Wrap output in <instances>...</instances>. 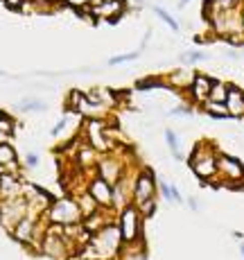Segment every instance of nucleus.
I'll return each instance as SVG.
<instances>
[{
  "label": "nucleus",
  "mask_w": 244,
  "mask_h": 260,
  "mask_svg": "<svg viewBox=\"0 0 244 260\" xmlns=\"http://www.w3.org/2000/svg\"><path fill=\"white\" fill-rule=\"evenodd\" d=\"M46 222L48 224H59V226H73V224H82L84 215L79 211L77 199L66 194V197H59L52 202V206L46 213Z\"/></svg>",
  "instance_id": "1"
},
{
  "label": "nucleus",
  "mask_w": 244,
  "mask_h": 260,
  "mask_svg": "<svg viewBox=\"0 0 244 260\" xmlns=\"http://www.w3.org/2000/svg\"><path fill=\"white\" fill-rule=\"evenodd\" d=\"M217 156H220V154H215V145L208 141H201L190 156L192 172H195L201 181H213V179L217 177Z\"/></svg>",
  "instance_id": "2"
},
{
  "label": "nucleus",
  "mask_w": 244,
  "mask_h": 260,
  "mask_svg": "<svg viewBox=\"0 0 244 260\" xmlns=\"http://www.w3.org/2000/svg\"><path fill=\"white\" fill-rule=\"evenodd\" d=\"M143 219L145 217L141 215L136 204H131V206H127L124 211L118 213L116 224H118V229H120V233H122V242L124 244H136L138 240H141V236H143Z\"/></svg>",
  "instance_id": "3"
},
{
  "label": "nucleus",
  "mask_w": 244,
  "mask_h": 260,
  "mask_svg": "<svg viewBox=\"0 0 244 260\" xmlns=\"http://www.w3.org/2000/svg\"><path fill=\"white\" fill-rule=\"evenodd\" d=\"M95 172L99 179H104L107 183L113 186V183H118L124 174H127V168L122 166V156H118V154H113V152H104V154H99V158H97Z\"/></svg>",
  "instance_id": "4"
},
{
  "label": "nucleus",
  "mask_w": 244,
  "mask_h": 260,
  "mask_svg": "<svg viewBox=\"0 0 244 260\" xmlns=\"http://www.w3.org/2000/svg\"><path fill=\"white\" fill-rule=\"evenodd\" d=\"M27 215V199L14 197V199H0V224L12 233V229Z\"/></svg>",
  "instance_id": "5"
},
{
  "label": "nucleus",
  "mask_w": 244,
  "mask_h": 260,
  "mask_svg": "<svg viewBox=\"0 0 244 260\" xmlns=\"http://www.w3.org/2000/svg\"><path fill=\"white\" fill-rule=\"evenodd\" d=\"M149 199H156V177H154V170L143 168L133 177V204L141 206Z\"/></svg>",
  "instance_id": "6"
},
{
  "label": "nucleus",
  "mask_w": 244,
  "mask_h": 260,
  "mask_svg": "<svg viewBox=\"0 0 244 260\" xmlns=\"http://www.w3.org/2000/svg\"><path fill=\"white\" fill-rule=\"evenodd\" d=\"M217 177L226 186H244V166L228 154H220L217 156Z\"/></svg>",
  "instance_id": "7"
},
{
  "label": "nucleus",
  "mask_w": 244,
  "mask_h": 260,
  "mask_svg": "<svg viewBox=\"0 0 244 260\" xmlns=\"http://www.w3.org/2000/svg\"><path fill=\"white\" fill-rule=\"evenodd\" d=\"M131 204H133V181H129V177L124 174L120 181L113 183L111 188V208L116 213H120Z\"/></svg>",
  "instance_id": "8"
},
{
  "label": "nucleus",
  "mask_w": 244,
  "mask_h": 260,
  "mask_svg": "<svg viewBox=\"0 0 244 260\" xmlns=\"http://www.w3.org/2000/svg\"><path fill=\"white\" fill-rule=\"evenodd\" d=\"M111 183H107L104 179H99L97 174L88 181V192L93 194V199L99 204L102 208H111Z\"/></svg>",
  "instance_id": "9"
},
{
  "label": "nucleus",
  "mask_w": 244,
  "mask_h": 260,
  "mask_svg": "<svg viewBox=\"0 0 244 260\" xmlns=\"http://www.w3.org/2000/svg\"><path fill=\"white\" fill-rule=\"evenodd\" d=\"M91 12H93V18H95V21H102V18L104 21H118L124 12V3L122 0H107L104 5L91 9Z\"/></svg>",
  "instance_id": "10"
},
{
  "label": "nucleus",
  "mask_w": 244,
  "mask_h": 260,
  "mask_svg": "<svg viewBox=\"0 0 244 260\" xmlns=\"http://www.w3.org/2000/svg\"><path fill=\"white\" fill-rule=\"evenodd\" d=\"M23 197V181L18 174H3L0 177V199Z\"/></svg>",
  "instance_id": "11"
},
{
  "label": "nucleus",
  "mask_w": 244,
  "mask_h": 260,
  "mask_svg": "<svg viewBox=\"0 0 244 260\" xmlns=\"http://www.w3.org/2000/svg\"><path fill=\"white\" fill-rule=\"evenodd\" d=\"M226 109L231 118H242L244 116V91L233 84H228V98H226Z\"/></svg>",
  "instance_id": "12"
},
{
  "label": "nucleus",
  "mask_w": 244,
  "mask_h": 260,
  "mask_svg": "<svg viewBox=\"0 0 244 260\" xmlns=\"http://www.w3.org/2000/svg\"><path fill=\"white\" fill-rule=\"evenodd\" d=\"M211 88H213V79L211 77H206V75H195V82H192V86H190V95H192V100L199 104H203V102H208V98H211Z\"/></svg>",
  "instance_id": "13"
},
{
  "label": "nucleus",
  "mask_w": 244,
  "mask_h": 260,
  "mask_svg": "<svg viewBox=\"0 0 244 260\" xmlns=\"http://www.w3.org/2000/svg\"><path fill=\"white\" fill-rule=\"evenodd\" d=\"M195 75L190 68H177L167 75V86H174V88H190L192 82H195Z\"/></svg>",
  "instance_id": "14"
},
{
  "label": "nucleus",
  "mask_w": 244,
  "mask_h": 260,
  "mask_svg": "<svg viewBox=\"0 0 244 260\" xmlns=\"http://www.w3.org/2000/svg\"><path fill=\"white\" fill-rule=\"evenodd\" d=\"M75 199H77V204H79V211H82V215H84V219L86 217H91V215H95L99 208V204L93 199V194L88 192V188L86 190H82V192H77L75 194Z\"/></svg>",
  "instance_id": "15"
},
{
  "label": "nucleus",
  "mask_w": 244,
  "mask_h": 260,
  "mask_svg": "<svg viewBox=\"0 0 244 260\" xmlns=\"http://www.w3.org/2000/svg\"><path fill=\"white\" fill-rule=\"evenodd\" d=\"M203 111L208 113V116H213L215 120H224V118H231L228 116V109H226V104L224 102H203Z\"/></svg>",
  "instance_id": "16"
},
{
  "label": "nucleus",
  "mask_w": 244,
  "mask_h": 260,
  "mask_svg": "<svg viewBox=\"0 0 244 260\" xmlns=\"http://www.w3.org/2000/svg\"><path fill=\"white\" fill-rule=\"evenodd\" d=\"M18 161V154H16V147L12 143H3L0 145V166H9V163Z\"/></svg>",
  "instance_id": "17"
},
{
  "label": "nucleus",
  "mask_w": 244,
  "mask_h": 260,
  "mask_svg": "<svg viewBox=\"0 0 244 260\" xmlns=\"http://www.w3.org/2000/svg\"><path fill=\"white\" fill-rule=\"evenodd\" d=\"M228 98V84L226 82H213V88H211V102H226Z\"/></svg>",
  "instance_id": "18"
},
{
  "label": "nucleus",
  "mask_w": 244,
  "mask_h": 260,
  "mask_svg": "<svg viewBox=\"0 0 244 260\" xmlns=\"http://www.w3.org/2000/svg\"><path fill=\"white\" fill-rule=\"evenodd\" d=\"M0 132H3L7 138H12L14 134H16V120L5 111H0Z\"/></svg>",
  "instance_id": "19"
},
{
  "label": "nucleus",
  "mask_w": 244,
  "mask_h": 260,
  "mask_svg": "<svg viewBox=\"0 0 244 260\" xmlns=\"http://www.w3.org/2000/svg\"><path fill=\"white\" fill-rule=\"evenodd\" d=\"M16 109H18V111H23V113H27V111H46L48 104L46 102H39V100H32V98H25Z\"/></svg>",
  "instance_id": "20"
},
{
  "label": "nucleus",
  "mask_w": 244,
  "mask_h": 260,
  "mask_svg": "<svg viewBox=\"0 0 244 260\" xmlns=\"http://www.w3.org/2000/svg\"><path fill=\"white\" fill-rule=\"evenodd\" d=\"M141 57V52H127V54H116V57L109 59V66H120V63H127V61H136Z\"/></svg>",
  "instance_id": "21"
},
{
  "label": "nucleus",
  "mask_w": 244,
  "mask_h": 260,
  "mask_svg": "<svg viewBox=\"0 0 244 260\" xmlns=\"http://www.w3.org/2000/svg\"><path fill=\"white\" fill-rule=\"evenodd\" d=\"M165 143L170 147V152L174 154V158H181V154H179V138L172 129H165Z\"/></svg>",
  "instance_id": "22"
},
{
  "label": "nucleus",
  "mask_w": 244,
  "mask_h": 260,
  "mask_svg": "<svg viewBox=\"0 0 244 260\" xmlns=\"http://www.w3.org/2000/svg\"><path fill=\"white\" fill-rule=\"evenodd\" d=\"M208 59V52H201V50H190V52L181 54V61L186 63H195V61H206Z\"/></svg>",
  "instance_id": "23"
},
{
  "label": "nucleus",
  "mask_w": 244,
  "mask_h": 260,
  "mask_svg": "<svg viewBox=\"0 0 244 260\" xmlns=\"http://www.w3.org/2000/svg\"><path fill=\"white\" fill-rule=\"evenodd\" d=\"M154 14H156V16L161 18V21H165L167 25H170V29H174V32H177V29H179V23L174 21V18H172L170 14H167V12H165V9H163V7H154Z\"/></svg>",
  "instance_id": "24"
},
{
  "label": "nucleus",
  "mask_w": 244,
  "mask_h": 260,
  "mask_svg": "<svg viewBox=\"0 0 244 260\" xmlns=\"http://www.w3.org/2000/svg\"><path fill=\"white\" fill-rule=\"evenodd\" d=\"M138 211H141L143 217H152L154 211H156V199H149V202L141 204V206H138Z\"/></svg>",
  "instance_id": "25"
},
{
  "label": "nucleus",
  "mask_w": 244,
  "mask_h": 260,
  "mask_svg": "<svg viewBox=\"0 0 244 260\" xmlns=\"http://www.w3.org/2000/svg\"><path fill=\"white\" fill-rule=\"evenodd\" d=\"M68 120H71V116H63L61 120H59V122H57V124H54V127H52V129H50V136H59V134H61V132H63V129H66V127H68Z\"/></svg>",
  "instance_id": "26"
},
{
  "label": "nucleus",
  "mask_w": 244,
  "mask_h": 260,
  "mask_svg": "<svg viewBox=\"0 0 244 260\" xmlns=\"http://www.w3.org/2000/svg\"><path fill=\"white\" fill-rule=\"evenodd\" d=\"M25 166L27 168H39V154H34V152H29V154H25Z\"/></svg>",
  "instance_id": "27"
},
{
  "label": "nucleus",
  "mask_w": 244,
  "mask_h": 260,
  "mask_svg": "<svg viewBox=\"0 0 244 260\" xmlns=\"http://www.w3.org/2000/svg\"><path fill=\"white\" fill-rule=\"evenodd\" d=\"M0 3H3L5 7H9V9H21L23 0H0Z\"/></svg>",
  "instance_id": "28"
},
{
  "label": "nucleus",
  "mask_w": 244,
  "mask_h": 260,
  "mask_svg": "<svg viewBox=\"0 0 244 260\" xmlns=\"http://www.w3.org/2000/svg\"><path fill=\"white\" fill-rule=\"evenodd\" d=\"M104 3H107V0H91V3H88V7L95 9V7H99V5H104Z\"/></svg>",
  "instance_id": "29"
},
{
  "label": "nucleus",
  "mask_w": 244,
  "mask_h": 260,
  "mask_svg": "<svg viewBox=\"0 0 244 260\" xmlns=\"http://www.w3.org/2000/svg\"><path fill=\"white\" fill-rule=\"evenodd\" d=\"M190 206H192V211H199V202H197V199H195V197H192V199H190Z\"/></svg>",
  "instance_id": "30"
},
{
  "label": "nucleus",
  "mask_w": 244,
  "mask_h": 260,
  "mask_svg": "<svg viewBox=\"0 0 244 260\" xmlns=\"http://www.w3.org/2000/svg\"><path fill=\"white\" fill-rule=\"evenodd\" d=\"M68 260H91V258H84V256H79V253H77V256H71Z\"/></svg>",
  "instance_id": "31"
},
{
  "label": "nucleus",
  "mask_w": 244,
  "mask_h": 260,
  "mask_svg": "<svg viewBox=\"0 0 244 260\" xmlns=\"http://www.w3.org/2000/svg\"><path fill=\"white\" fill-rule=\"evenodd\" d=\"M7 141H9V138H7V136H5V134H3V132H0V145H3V143H7Z\"/></svg>",
  "instance_id": "32"
},
{
  "label": "nucleus",
  "mask_w": 244,
  "mask_h": 260,
  "mask_svg": "<svg viewBox=\"0 0 244 260\" xmlns=\"http://www.w3.org/2000/svg\"><path fill=\"white\" fill-rule=\"evenodd\" d=\"M188 3H190V0H181V3H179V7H186Z\"/></svg>",
  "instance_id": "33"
},
{
  "label": "nucleus",
  "mask_w": 244,
  "mask_h": 260,
  "mask_svg": "<svg viewBox=\"0 0 244 260\" xmlns=\"http://www.w3.org/2000/svg\"><path fill=\"white\" fill-rule=\"evenodd\" d=\"M240 251H242V256H244V242L240 244Z\"/></svg>",
  "instance_id": "34"
},
{
  "label": "nucleus",
  "mask_w": 244,
  "mask_h": 260,
  "mask_svg": "<svg viewBox=\"0 0 244 260\" xmlns=\"http://www.w3.org/2000/svg\"><path fill=\"white\" fill-rule=\"evenodd\" d=\"M242 27H244V12H242Z\"/></svg>",
  "instance_id": "35"
}]
</instances>
